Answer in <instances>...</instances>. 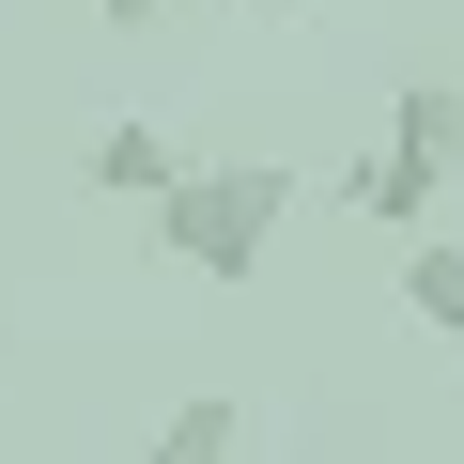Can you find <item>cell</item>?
<instances>
[{
	"instance_id": "1",
	"label": "cell",
	"mask_w": 464,
	"mask_h": 464,
	"mask_svg": "<svg viewBox=\"0 0 464 464\" xmlns=\"http://www.w3.org/2000/svg\"><path fill=\"white\" fill-rule=\"evenodd\" d=\"M279 217H295V170L279 155H186L155 186V248L201 279V295H248L264 248H279Z\"/></svg>"
},
{
	"instance_id": "2",
	"label": "cell",
	"mask_w": 464,
	"mask_h": 464,
	"mask_svg": "<svg viewBox=\"0 0 464 464\" xmlns=\"http://www.w3.org/2000/svg\"><path fill=\"white\" fill-rule=\"evenodd\" d=\"M449 170H464V78H402L387 140H372V155H356L341 186H356V217H387V232H433Z\"/></svg>"
},
{
	"instance_id": "3",
	"label": "cell",
	"mask_w": 464,
	"mask_h": 464,
	"mask_svg": "<svg viewBox=\"0 0 464 464\" xmlns=\"http://www.w3.org/2000/svg\"><path fill=\"white\" fill-rule=\"evenodd\" d=\"M170 170H186V140H170V124H140V109L78 140V186H93V201H140V217H155V186H170Z\"/></svg>"
},
{
	"instance_id": "4",
	"label": "cell",
	"mask_w": 464,
	"mask_h": 464,
	"mask_svg": "<svg viewBox=\"0 0 464 464\" xmlns=\"http://www.w3.org/2000/svg\"><path fill=\"white\" fill-rule=\"evenodd\" d=\"M140 464H248V418H232L217 387H186V402L140 433Z\"/></svg>"
},
{
	"instance_id": "5",
	"label": "cell",
	"mask_w": 464,
	"mask_h": 464,
	"mask_svg": "<svg viewBox=\"0 0 464 464\" xmlns=\"http://www.w3.org/2000/svg\"><path fill=\"white\" fill-rule=\"evenodd\" d=\"M402 310L464 356V232H418V248H402Z\"/></svg>"
},
{
	"instance_id": "6",
	"label": "cell",
	"mask_w": 464,
	"mask_h": 464,
	"mask_svg": "<svg viewBox=\"0 0 464 464\" xmlns=\"http://www.w3.org/2000/svg\"><path fill=\"white\" fill-rule=\"evenodd\" d=\"M93 16H109V32H170L186 0H93Z\"/></svg>"
}]
</instances>
